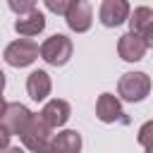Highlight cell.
Masks as SVG:
<instances>
[{"instance_id":"6da1fadb","label":"cell","mask_w":153,"mask_h":153,"mask_svg":"<svg viewBox=\"0 0 153 153\" xmlns=\"http://www.w3.org/2000/svg\"><path fill=\"white\" fill-rule=\"evenodd\" d=\"M72 53H74V43H72V38L65 36V33H53V36H48V38L38 45L41 60L48 62L50 67H65V65L69 62Z\"/></svg>"},{"instance_id":"7a4b0ae2","label":"cell","mask_w":153,"mask_h":153,"mask_svg":"<svg viewBox=\"0 0 153 153\" xmlns=\"http://www.w3.org/2000/svg\"><path fill=\"white\" fill-rule=\"evenodd\" d=\"M19 139H22L24 148L31 151V153H48L50 139H53V129L41 120V115H31L26 127L22 129Z\"/></svg>"},{"instance_id":"3957f363","label":"cell","mask_w":153,"mask_h":153,"mask_svg":"<svg viewBox=\"0 0 153 153\" xmlns=\"http://www.w3.org/2000/svg\"><path fill=\"white\" fill-rule=\"evenodd\" d=\"M151 93V76L146 72H124L117 81V98L127 103H141Z\"/></svg>"},{"instance_id":"277c9868","label":"cell","mask_w":153,"mask_h":153,"mask_svg":"<svg viewBox=\"0 0 153 153\" xmlns=\"http://www.w3.org/2000/svg\"><path fill=\"white\" fill-rule=\"evenodd\" d=\"M2 60L10 67H17V69L29 67V65H33L38 60V43L31 41V38H17L5 48Z\"/></svg>"},{"instance_id":"5b68a950","label":"cell","mask_w":153,"mask_h":153,"mask_svg":"<svg viewBox=\"0 0 153 153\" xmlns=\"http://www.w3.org/2000/svg\"><path fill=\"white\" fill-rule=\"evenodd\" d=\"M65 22L69 31L74 33H86L93 24V7L88 0H72V5L65 12Z\"/></svg>"},{"instance_id":"8992f818","label":"cell","mask_w":153,"mask_h":153,"mask_svg":"<svg viewBox=\"0 0 153 153\" xmlns=\"http://www.w3.org/2000/svg\"><path fill=\"white\" fill-rule=\"evenodd\" d=\"M129 12H131L129 0H103L98 7V22L108 29H115L127 22Z\"/></svg>"},{"instance_id":"52a82bcc","label":"cell","mask_w":153,"mask_h":153,"mask_svg":"<svg viewBox=\"0 0 153 153\" xmlns=\"http://www.w3.org/2000/svg\"><path fill=\"white\" fill-rule=\"evenodd\" d=\"M31 115H33V112H31L24 103H7L5 110H2V115H0V124L10 131V136H19Z\"/></svg>"},{"instance_id":"ba28073f","label":"cell","mask_w":153,"mask_h":153,"mask_svg":"<svg viewBox=\"0 0 153 153\" xmlns=\"http://www.w3.org/2000/svg\"><path fill=\"white\" fill-rule=\"evenodd\" d=\"M148 48H151V45H148L139 33H134V31L122 33L120 41H117V55H120L124 62H139V60H143V55L148 53Z\"/></svg>"},{"instance_id":"9c48e42d","label":"cell","mask_w":153,"mask_h":153,"mask_svg":"<svg viewBox=\"0 0 153 153\" xmlns=\"http://www.w3.org/2000/svg\"><path fill=\"white\" fill-rule=\"evenodd\" d=\"M38 115L50 129H60L67 124V120L72 115V105L65 98H50V100H45V105L41 108Z\"/></svg>"},{"instance_id":"30bf717a","label":"cell","mask_w":153,"mask_h":153,"mask_svg":"<svg viewBox=\"0 0 153 153\" xmlns=\"http://www.w3.org/2000/svg\"><path fill=\"white\" fill-rule=\"evenodd\" d=\"M127 22H129V31L139 33L148 45H153V10L148 5L134 7V12H129Z\"/></svg>"},{"instance_id":"8fae6325","label":"cell","mask_w":153,"mask_h":153,"mask_svg":"<svg viewBox=\"0 0 153 153\" xmlns=\"http://www.w3.org/2000/svg\"><path fill=\"white\" fill-rule=\"evenodd\" d=\"M96 117L105 124H112V122H127L124 120V110H122V103L117 96L112 93H100L98 100H96Z\"/></svg>"},{"instance_id":"7c38bea8","label":"cell","mask_w":153,"mask_h":153,"mask_svg":"<svg viewBox=\"0 0 153 153\" xmlns=\"http://www.w3.org/2000/svg\"><path fill=\"white\" fill-rule=\"evenodd\" d=\"M53 91V79L45 69H33L29 76H26V93L31 100L36 103H43Z\"/></svg>"},{"instance_id":"4fadbf2b","label":"cell","mask_w":153,"mask_h":153,"mask_svg":"<svg viewBox=\"0 0 153 153\" xmlns=\"http://www.w3.org/2000/svg\"><path fill=\"white\" fill-rule=\"evenodd\" d=\"M81 146H84V141L76 129H62V131L53 134L48 153H81Z\"/></svg>"},{"instance_id":"5bb4252c","label":"cell","mask_w":153,"mask_h":153,"mask_svg":"<svg viewBox=\"0 0 153 153\" xmlns=\"http://www.w3.org/2000/svg\"><path fill=\"white\" fill-rule=\"evenodd\" d=\"M43 29H45V14L38 12V10H31V12H26V14H19L17 22H14V31H17L22 38H33V36H38Z\"/></svg>"},{"instance_id":"9a60e30c","label":"cell","mask_w":153,"mask_h":153,"mask_svg":"<svg viewBox=\"0 0 153 153\" xmlns=\"http://www.w3.org/2000/svg\"><path fill=\"white\" fill-rule=\"evenodd\" d=\"M36 2L38 0H7V7L19 17V14H26V12L36 10Z\"/></svg>"},{"instance_id":"2e32d148","label":"cell","mask_w":153,"mask_h":153,"mask_svg":"<svg viewBox=\"0 0 153 153\" xmlns=\"http://www.w3.org/2000/svg\"><path fill=\"white\" fill-rule=\"evenodd\" d=\"M43 2H45V10H48V12L60 14V17H65L67 7L72 5V0H43Z\"/></svg>"},{"instance_id":"e0dca14e","label":"cell","mask_w":153,"mask_h":153,"mask_svg":"<svg viewBox=\"0 0 153 153\" xmlns=\"http://www.w3.org/2000/svg\"><path fill=\"white\" fill-rule=\"evenodd\" d=\"M148 134H151V122H146V124L141 127V131H139V141L143 143V148H146V153H151V143H148Z\"/></svg>"},{"instance_id":"ac0fdd59","label":"cell","mask_w":153,"mask_h":153,"mask_svg":"<svg viewBox=\"0 0 153 153\" xmlns=\"http://www.w3.org/2000/svg\"><path fill=\"white\" fill-rule=\"evenodd\" d=\"M5 146H10V131L0 124V148H5Z\"/></svg>"},{"instance_id":"d6986e66","label":"cell","mask_w":153,"mask_h":153,"mask_svg":"<svg viewBox=\"0 0 153 153\" xmlns=\"http://www.w3.org/2000/svg\"><path fill=\"white\" fill-rule=\"evenodd\" d=\"M0 153H26L22 146H5V148H0Z\"/></svg>"},{"instance_id":"ffe728a7","label":"cell","mask_w":153,"mask_h":153,"mask_svg":"<svg viewBox=\"0 0 153 153\" xmlns=\"http://www.w3.org/2000/svg\"><path fill=\"white\" fill-rule=\"evenodd\" d=\"M5 105H7V100H5V96H2V91H0V115H2V110H5Z\"/></svg>"},{"instance_id":"44dd1931","label":"cell","mask_w":153,"mask_h":153,"mask_svg":"<svg viewBox=\"0 0 153 153\" xmlns=\"http://www.w3.org/2000/svg\"><path fill=\"white\" fill-rule=\"evenodd\" d=\"M2 88H5V72L0 69V91H2Z\"/></svg>"}]
</instances>
